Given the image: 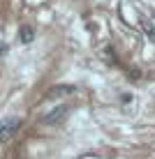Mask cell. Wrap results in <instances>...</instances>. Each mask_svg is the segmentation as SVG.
<instances>
[{
    "mask_svg": "<svg viewBox=\"0 0 155 159\" xmlns=\"http://www.w3.org/2000/svg\"><path fill=\"white\" fill-rule=\"evenodd\" d=\"M19 127H21V120L19 118H5L2 122H0V143L9 141L16 131H19Z\"/></svg>",
    "mask_w": 155,
    "mask_h": 159,
    "instance_id": "6da1fadb",
    "label": "cell"
},
{
    "mask_svg": "<svg viewBox=\"0 0 155 159\" xmlns=\"http://www.w3.org/2000/svg\"><path fill=\"white\" fill-rule=\"evenodd\" d=\"M70 108L67 106H58V108H53L51 113H46V116L42 118V125H56V122H60V120L65 118V113H67Z\"/></svg>",
    "mask_w": 155,
    "mask_h": 159,
    "instance_id": "7a4b0ae2",
    "label": "cell"
},
{
    "mask_svg": "<svg viewBox=\"0 0 155 159\" xmlns=\"http://www.w3.org/2000/svg\"><path fill=\"white\" fill-rule=\"evenodd\" d=\"M74 92V85H56L46 92V97H58V95H72Z\"/></svg>",
    "mask_w": 155,
    "mask_h": 159,
    "instance_id": "3957f363",
    "label": "cell"
},
{
    "mask_svg": "<svg viewBox=\"0 0 155 159\" xmlns=\"http://www.w3.org/2000/svg\"><path fill=\"white\" fill-rule=\"evenodd\" d=\"M19 39L23 42V44H30L32 39H35V30H32L30 25H23V28L19 30Z\"/></svg>",
    "mask_w": 155,
    "mask_h": 159,
    "instance_id": "277c9868",
    "label": "cell"
},
{
    "mask_svg": "<svg viewBox=\"0 0 155 159\" xmlns=\"http://www.w3.org/2000/svg\"><path fill=\"white\" fill-rule=\"evenodd\" d=\"M99 56L104 58V62H109V65H114V60H116V56H114V51L109 46H102L99 48Z\"/></svg>",
    "mask_w": 155,
    "mask_h": 159,
    "instance_id": "5b68a950",
    "label": "cell"
},
{
    "mask_svg": "<svg viewBox=\"0 0 155 159\" xmlns=\"http://www.w3.org/2000/svg\"><path fill=\"white\" fill-rule=\"evenodd\" d=\"M5 51H7V48H5V46H0V53H5Z\"/></svg>",
    "mask_w": 155,
    "mask_h": 159,
    "instance_id": "8992f818",
    "label": "cell"
}]
</instances>
